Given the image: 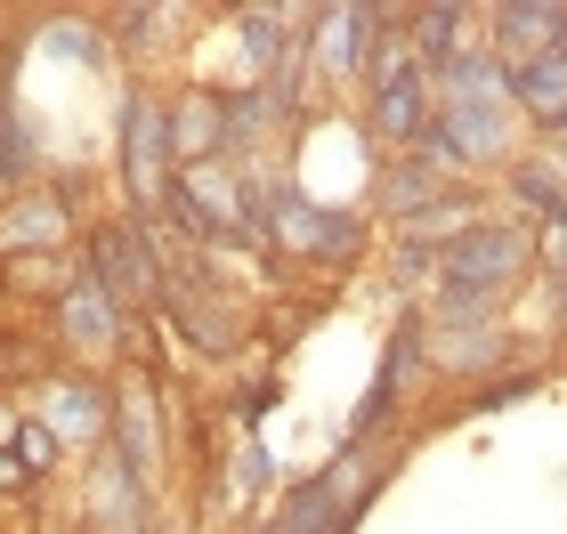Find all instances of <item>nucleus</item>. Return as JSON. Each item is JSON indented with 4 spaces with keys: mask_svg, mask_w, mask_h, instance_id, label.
<instances>
[{
    "mask_svg": "<svg viewBox=\"0 0 567 534\" xmlns=\"http://www.w3.org/2000/svg\"><path fill=\"white\" fill-rule=\"evenodd\" d=\"M535 260V235L527 227H503V219H486L471 243H454L446 251V292H478V300H495V284H511Z\"/></svg>",
    "mask_w": 567,
    "mask_h": 534,
    "instance_id": "nucleus-1",
    "label": "nucleus"
},
{
    "mask_svg": "<svg viewBox=\"0 0 567 534\" xmlns=\"http://www.w3.org/2000/svg\"><path fill=\"white\" fill-rule=\"evenodd\" d=\"M365 502V470L357 462H332L317 486H300L292 502H284L276 534H349V511Z\"/></svg>",
    "mask_w": 567,
    "mask_h": 534,
    "instance_id": "nucleus-2",
    "label": "nucleus"
},
{
    "mask_svg": "<svg viewBox=\"0 0 567 534\" xmlns=\"http://www.w3.org/2000/svg\"><path fill=\"white\" fill-rule=\"evenodd\" d=\"M511 106H519L535 130L567 138V49H544V57L511 65Z\"/></svg>",
    "mask_w": 567,
    "mask_h": 534,
    "instance_id": "nucleus-3",
    "label": "nucleus"
},
{
    "mask_svg": "<svg viewBox=\"0 0 567 534\" xmlns=\"http://www.w3.org/2000/svg\"><path fill=\"white\" fill-rule=\"evenodd\" d=\"M422 324H430L422 308H414V316L398 324V341H390V356H381V380H373V397L357 405V438H373V429H381V413H390V397H398L405 380L422 373Z\"/></svg>",
    "mask_w": 567,
    "mask_h": 534,
    "instance_id": "nucleus-4",
    "label": "nucleus"
},
{
    "mask_svg": "<svg viewBox=\"0 0 567 534\" xmlns=\"http://www.w3.org/2000/svg\"><path fill=\"white\" fill-rule=\"evenodd\" d=\"M373 130L381 138H422L430 130V82H422V65H398L390 82H373Z\"/></svg>",
    "mask_w": 567,
    "mask_h": 534,
    "instance_id": "nucleus-5",
    "label": "nucleus"
},
{
    "mask_svg": "<svg viewBox=\"0 0 567 534\" xmlns=\"http://www.w3.org/2000/svg\"><path fill=\"white\" fill-rule=\"evenodd\" d=\"M97 284H106L114 300H131V292H154V260H146L138 227H106V235H97Z\"/></svg>",
    "mask_w": 567,
    "mask_h": 534,
    "instance_id": "nucleus-6",
    "label": "nucleus"
},
{
    "mask_svg": "<svg viewBox=\"0 0 567 534\" xmlns=\"http://www.w3.org/2000/svg\"><path fill=\"white\" fill-rule=\"evenodd\" d=\"M163 146H171V122H163L154 97H138L131 106V187H138V202L163 195Z\"/></svg>",
    "mask_w": 567,
    "mask_h": 534,
    "instance_id": "nucleus-7",
    "label": "nucleus"
},
{
    "mask_svg": "<svg viewBox=\"0 0 567 534\" xmlns=\"http://www.w3.org/2000/svg\"><path fill=\"white\" fill-rule=\"evenodd\" d=\"M381 195H390V211L414 227V219H430L437 202L454 195V178H446V170H430V163L414 155V163H398V170H390V187H381Z\"/></svg>",
    "mask_w": 567,
    "mask_h": 534,
    "instance_id": "nucleus-8",
    "label": "nucleus"
},
{
    "mask_svg": "<svg viewBox=\"0 0 567 534\" xmlns=\"http://www.w3.org/2000/svg\"><path fill=\"white\" fill-rule=\"evenodd\" d=\"M219 138H227V106H219V97H187V106L171 114V155L187 163V170H195V155L212 163Z\"/></svg>",
    "mask_w": 567,
    "mask_h": 534,
    "instance_id": "nucleus-9",
    "label": "nucleus"
},
{
    "mask_svg": "<svg viewBox=\"0 0 567 534\" xmlns=\"http://www.w3.org/2000/svg\"><path fill=\"white\" fill-rule=\"evenodd\" d=\"M0 235H9L17 251H41V243H58V235H65V202H58V195H24V202H9Z\"/></svg>",
    "mask_w": 567,
    "mask_h": 534,
    "instance_id": "nucleus-10",
    "label": "nucleus"
},
{
    "mask_svg": "<svg viewBox=\"0 0 567 534\" xmlns=\"http://www.w3.org/2000/svg\"><path fill=\"white\" fill-rule=\"evenodd\" d=\"M49 421H58V438H97V429L114 421V405H106V389L73 380V389H58V405H49Z\"/></svg>",
    "mask_w": 567,
    "mask_h": 534,
    "instance_id": "nucleus-11",
    "label": "nucleus"
},
{
    "mask_svg": "<svg viewBox=\"0 0 567 534\" xmlns=\"http://www.w3.org/2000/svg\"><path fill=\"white\" fill-rule=\"evenodd\" d=\"M65 324H73V341H82V348H106V341H114V292L97 284V275H90V284H73Z\"/></svg>",
    "mask_w": 567,
    "mask_h": 534,
    "instance_id": "nucleus-12",
    "label": "nucleus"
},
{
    "mask_svg": "<svg viewBox=\"0 0 567 534\" xmlns=\"http://www.w3.org/2000/svg\"><path fill=\"white\" fill-rule=\"evenodd\" d=\"M357 24H373V9H332L324 17V33H317V57L341 73V65H357Z\"/></svg>",
    "mask_w": 567,
    "mask_h": 534,
    "instance_id": "nucleus-13",
    "label": "nucleus"
},
{
    "mask_svg": "<svg viewBox=\"0 0 567 534\" xmlns=\"http://www.w3.org/2000/svg\"><path fill=\"white\" fill-rule=\"evenodd\" d=\"M284 24H292L284 9H276V17H251V57H260V65H276V57H284Z\"/></svg>",
    "mask_w": 567,
    "mask_h": 534,
    "instance_id": "nucleus-14",
    "label": "nucleus"
},
{
    "mask_svg": "<svg viewBox=\"0 0 567 534\" xmlns=\"http://www.w3.org/2000/svg\"><path fill=\"white\" fill-rule=\"evenodd\" d=\"M17 453H24V470H41L49 453H58V438H49V429H17Z\"/></svg>",
    "mask_w": 567,
    "mask_h": 534,
    "instance_id": "nucleus-15",
    "label": "nucleus"
},
{
    "mask_svg": "<svg viewBox=\"0 0 567 534\" xmlns=\"http://www.w3.org/2000/svg\"><path fill=\"white\" fill-rule=\"evenodd\" d=\"M519 397H527V380H495V389L478 397V413H495V405H519Z\"/></svg>",
    "mask_w": 567,
    "mask_h": 534,
    "instance_id": "nucleus-16",
    "label": "nucleus"
},
{
    "mask_svg": "<svg viewBox=\"0 0 567 534\" xmlns=\"http://www.w3.org/2000/svg\"><path fill=\"white\" fill-rule=\"evenodd\" d=\"M0 486H24V462H17V453H0Z\"/></svg>",
    "mask_w": 567,
    "mask_h": 534,
    "instance_id": "nucleus-17",
    "label": "nucleus"
},
{
    "mask_svg": "<svg viewBox=\"0 0 567 534\" xmlns=\"http://www.w3.org/2000/svg\"><path fill=\"white\" fill-rule=\"evenodd\" d=\"M559 316H567V284H559Z\"/></svg>",
    "mask_w": 567,
    "mask_h": 534,
    "instance_id": "nucleus-18",
    "label": "nucleus"
}]
</instances>
